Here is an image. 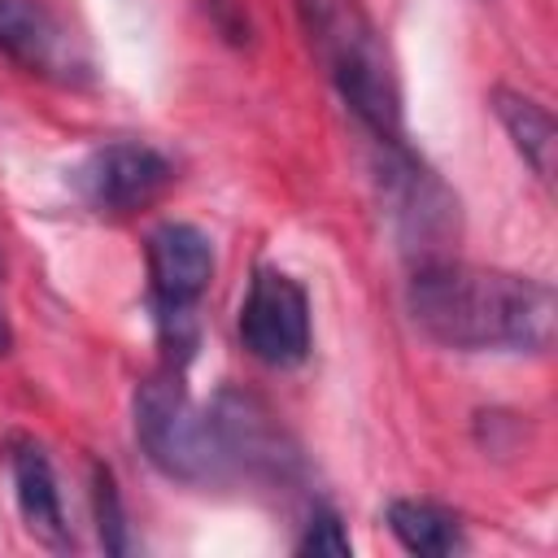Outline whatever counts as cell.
<instances>
[{
	"mask_svg": "<svg viewBox=\"0 0 558 558\" xmlns=\"http://www.w3.org/2000/svg\"><path fill=\"white\" fill-rule=\"evenodd\" d=\"M405 301L414 327L445 349L545 353L554 344V318H558L554 288L523 275L436 257V262H418Z\"/></svg>",
	"mask_w": 558,
	"mask_h": 558,
	"instance_id": "6da1fadb",
	"label": "cell"
},
{
	"mask_svg": "<svg viewBox=\"0 0 558 558\" xmlns=\"http://www.w3.org/2000/svg\"><path fill=\"white\" fill-rule=\"evenodd\" d=\"M305 44L353 118L375 144L401 140V83L397 61L357 0H296Z\"/></svg>",
	"mask_w": 558,
	"mask_h": 558,
	"instance_id": "7a4b0ae2",
	"label": "cell"
},
{
	"mask_svg": "<svg viewBox=\"0 0 558 558\" xmlns=\"http://www.w3.org/2000/svg\"><path fill=\"white\" fill-rule=\"evenodd\" d=\"M135 436L148 462L183 484H209L231 471L214 410H201L174 375L148 379L135 392Z\"/></svg>",
	"mask_w": 558,
	"mask_h": 558,
	"instance_id": "3957f363",
	"label": "cell"
},
{
	"mask_svg": "<svg viewBox=\"0 0 558 558\" xmlns=\"http://www.w3.org/2000/svg\"><path fill=\"white\" fill-rule=\"evenodd\" d=\"M384 148V201L392 209L397 235L410 253H418V262H436L445 257L440 248L458 235V201L449 196V187L405 148V140L397 144H379Z\"/></svg>",
	"mask_w": 558,
	"mask_h": 558,
	"instance_id": "277c9868",
	"label": "cell"
},
{
	"mask_svg": "<svg viewBox=\"0 0 558 558\" xmlns=\"http://www.w3.org/2000/svg\"><path fill=\"white\" fill-rule=\"evenodd\" d=\"M240 340L266 366H296L310 353V301L283 270H257L240 305Z\"/></svg>",
	"mask_w": 558,
	"mask_h": 558,
	"instance_id": "5b68a950",
	"label": "cell"
},
{
	"mask_svg": "<svg viewBox=\"0 0 558 558\" xmlns=\"http://www.w3.org/2000/svg\"><path fill=\"white\" fill-rule=\"evenodd\" d=\"M170 161L148 144H105L96 148L78 170L74 187L96 214H135L153 205L170 183Z\"/></svg>",
	"mask_w": 558,
	"mask_h": 558,
	"instance_id": "8992f818",
	"label": "cell"
},
{
	"mask_svg": "<svg viewBox=\"0 0 558 558\" xmlns=\"http://www.w3.org/2000/svg\"><path fill=\"white\" fill-rule=\"evenodd\" d=\"M148 279L161 318H187L196 296L214 279V248L209 235L192 222H161L148 235Z\"/></svg>",
	"mask_w": 558,
	"mask_h": 558,
	"instance_id": "52a82bcc",
	"label": "cell"
},
{
	"mask_svg": "<svg viewBox=\"0 0 558 558\" xmlns=\"http://www.w3.org/2000/svg\"><path fill=\"white\" fill-rule=\"evenodd\" d=\"M0 52L44 78H83L87 61L44 0H0Z\"/></svg>",
	"mask_w": 558,
	"mask_h": 558,
	"instance_id": "ba28073f",
	"label": "cell"
},
{
	"mask_svg": "<svg viewBox=\"0 0 558 558\" xmlns=\"http://www.w3.org/2000/svg\"><path fill=\"white\" fill-rule=\"evenodd\" d=\"M13 493H17V510L22 523L31 527V536H39L44 545H70V523L61 510V493H57V475L52 462L39 445H13Z\"/></svg>",
	"mask_w": 558,
	"mask_h": 558,
	"instance_id": "9c48e42d",
	"label": "cell"
},
{
	"mask_svg": "<svg viewBox=\"0 0 558 558\" xmlns=\"http://www.w3.org/2000/svg\"><path fill=\"white\" fill-rule=\"evenodd\" d=\"M493 109L506 126V135L514 140V148L523 153V161L536 170V179H554V144H558V131H554V118L545 105H536L532 96L523 92H510V87H497L493 92Z\"/></svg>",
	"mask_w": 558,
	"mask_h": 558,
	"instance_id": "30bf717a",
	"label": "cell"
},
{
	"mask_svg": "<svg viewBox=\"0 0 558 558\" xmlns=\"http://www.w3.org/2000/svg\"><path fill=\"white\" fill-rule=\"evenodd\" d=\"M388 527L410 554H423V558H445V554L466 549L458 519L436 501H392Z\"/></svg>",
	"mask_w": 558,
	"mask_h": 558,
	"instance_id": "8fae6325",
	"label": "cell"
},
{
	"mask_svg": "<svg viewBox=\"0 0 558 558\" xmlns=\"http://www.w3.org/2000/svg\"><path fill=\"white\" fill-rule=\"evenodd\" d=\"M96 519H100V545L109 554H126V514H122L113 475L105 466H96Z\"/></svg>",
	"mask_w": 558,
	"mask_h": 558,
	"instance_id": "7c38bea8",
	"label": "cell"
},
{
	"mask_svg": "<svg viewBox=\"0 0 558 558\" xmlns=\"http://www.w3.org/2000/svg\"><path fill=\"white\" fill-rule=\"evenodd\" d=\"M349 532L340 527V519L336 514H318L314 523H310V532L301 536V545H296V554H327V558H349Z\"/></svg>",
	"mask_w": 558,
	"mask_h": 558,
	"instance_id": "4fadbf2b",
	"label": "cell"
},
{
	"mask_svg": "<svg viewBox=\"0 0 558 558\" xmlns=\"http://www.w3.org/2000/svg\"><path fill=\"white\" fill-rule=\"evenodd\" d=\"M9 349H13V331H9V318L0 314V357H4Z\"/></svg>",
	"mask_w": 558,
	"mask_h": 558,
	"instance_id": "5bb4252c",
	"label": "cell"
}]
</instances>
